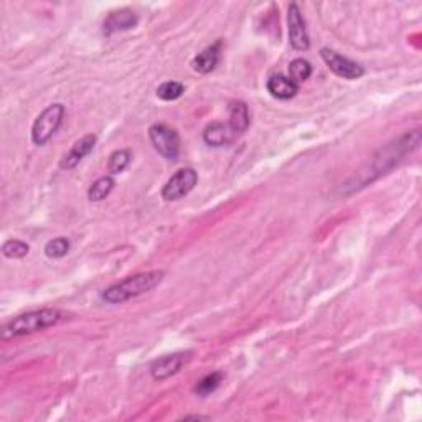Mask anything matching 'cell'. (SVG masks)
Segmentation results:
<instances>
[{
    "mask_svg": "<svg viewBox=\"0 0 422 422\" xmlns=\"http://www.w3.org/2000/svg\"><path fill=\"white\" fill-rule=\"evenodd\" d=\"M233 131L223 122H211L203 131V140L210 147H223L231 142Z\"/></svg>",
    "mask_w": 422,
    "mask_h": 422,
    "instance_id": "cell-13",
    "label": "cell"
},
{
    "mask_svg": "<svg viewBox=\"0 0 422 422\" xmlns=\"http://www.w3.org/2000/svg\"><path fill=\"white\" fill-rule=\"evenodd\" d=\"M63 117H65V107L61 104L48 106L40 116L37 117L32 127V140L35 145H45L56 131L60 129Z\"/></svg>",
    "mask_w": 422,
    "mask_h": 422,
    "instance_id": "cell-3",
    "label": "cell"
},
{
    "mask_svg": "<svg viewBox=\"0 0 422 422\" xmlns=\"http://www.w3.org/2000/svg\"><path fill=\"white\" fill-rule=\"evenodd\" d=\"M164 279V271H149L134 274V276L126 277L124 281L112 284L102 292V299L107 303H122L131 301V299L139 297L142 294L150 292L152 289L159 286Z\"/></svg>",
    "mask_w": 422,
    "mask_h": 422,
    "instance_id": "cell-1",
    "label": "cell"
},
{
    "mask_svg": "<svg viewBox=\"0 0 422 422\" xmlns=\"http://www.w3.org/2000/svg\"><path fill=\"white\" fill-rule=\"evenodd\" d=\"M289 22V42L294 50L306 52L311 48V40H308V33L306 28V20L302 18V13L299 11L297 4H291L287 13Z\"/></svg>",
    "mask_w": 422,
    "mask_h": 422,
    "instance_id": "cell-7",
    "label": "cell"
},
{
    "mask_svg": "<svg viewBox=\"0 0 422 422\" xmlns=\"http://www.w3.org/2000/svg\"><path fill=\"white\" fill-rule=\"evenodd\" d=\"M249 122H251V117H249V109L246 102L243 101H234L229 106V129L233 131V134H243V132L248 131Z\"/></svg>",
    "mask_w": 422,
    "mask_h": 422,
    "instance_id": "cell-14",
    "label": "cell"
},
{
    "mask_svg": "<svg viewBox=\"0 0 422 422\" xmlns=\"http://www.w3.org/2000/svg\"><path fill=\"white\" fill-rule=\"evenodd\" d=\"M185 86L179 81H167L157 88V96L164 101H175L183 95Z\"/></svg>",
    "mask_w": 422,
    "mask_h": 422,
    "instance_id": "cell-20",
    "label": "cell"
},
{
    "mask_svg": "<svg viewBox=\"0 0 422 422\" xmlns=\"http://www.w3.org/2000/svg\"><path fill=\"white\" fill-rule=\"evenodd\" d=\"M222 381H223L222 373H211V375H206L203 380H200L198 382H196L193 391L198 396H208L215 390H217L219 385H222Z\"/></svg>",
    "mask_w": 422,
    "mask_h": 422,
    "instance_id": "cell-17",
    "label": "cell"
},
{
    "mask_svg": "<svg viewBox=\"0 0 422 422\" xmlns=\"http://www.w3.org/2000/svg\"><path fill=\"white\" fill-rule=\"evenodd\" d=\"M96 140H97V137L95 134H88L85 137H81V139L71 147L70 152L63 155V159L60 162L61 169H65V170L75 169V167L80 164V162L85 159V157L90 154L92 149H95Z\"/></svg>",
    "mask_w": 422,
    "mask_h": 422,
    "instance_id": "cell-9",
    "label": "cell"
},
{
    "mask_svg": "<svg viewBox=\"0 0 422 422\" xmlns=\"http://www.w3.org/2000/svg\"><path fill=\"white\" fill-rule=\"evenodd\" d=\"M219 58H222V42L213 43V45L206 47L203 52H200L198 55L193 58L191 61V66L196 73H201V75H208L218 66Z\"/></svg>",
    "mask_w": 422,
    "mask_h": 422,
    "instance_id": "cell-11",
    "label": "cell"
},
{
    "mask_svg": "<svg viewBox=\"0 0 422 422\" xmlns=\"http://www.w3.org/2000/svg\"><path fill=\"white\" fill-rule=\"evenodd\" d=\"M320 55L323 61L327 63V66L343 80H358V78L365 75V70H363L361 65H358L356 61L350 60V58L338 55L337 52L330 50V48H322Z\"/></svg>",
    "mask_w": 422,
    "mask_h": 422,
    "instance_id": "cell-6",
    "label": "cell"
},
{
    "mask_svg": "<svg viewBox=\"0 0 422 422\" xmlns=\"http://www.w3.org/2000/svg\"><path fill=\"white\" fill-rule=\"evenodd\" d=\"M70 251V241L66 238H55L47 243L45 254L50 259H60Z\"/></svg>",
    "mask_w": 422,
    "mask_h": 422,
    "instance_id": "cell-21",
    "label": "cell"
},
{
    "mask_svg": "<svg viewBox=\"0 0 422 422\" xmlns=\"http://www.w3.org/2000/svg\"><path fill=\"white\" fill-rule=\"evenodd\" d=\"M139 22V18L129 8H121V11L111 12L109 16L106 17L104 23H102V32L106 35H112L116 32H124V30H131L134 28Z\"/></svg>",
    "mask_w": 422,
    "mask_h": 422,
    "instance_id": "cell-10",
    "label": "cell"
},
{
    "mask_svg": "<svg viewBox=\"0 0 422 422\" xmlns=\"http://www.w3.org/2000/svg\"><path fill=\"white\" fill-rule=\"evenodd\" d=\"M311 76H312V65L307 60L297 58V60L291 61V65H289V78H291L296 85H301V83L307 81Z\"/></svg>",
    "mask_w": 422,
    "mask_h": 422,
    "instance_id": "cell-16",
    "label": "cell"
},
{
    "mask_svg": "<svg viewBox=\"0 0 422 422\" xmlns=\"http://www.w3.org/2000/svg\"><path fill=\"white\" fill-rule=\"evenodd\" d=\"M149 137L154 149L167 160H176L180 152V137L176 131L165 124H154L149 129Z\"/></svg>",
    "mask_w": 422,
    "mask_h": 422,
    "instance_id": "cell-4",
    "label": "cell"
},
{
    "mask_svg": "<svg viewBox=\"0 0 422 422\" xmlns=\"http://www.w3.org/2000/svg\"><path fill=\"white\" fill-rule=\"evenodd\" d=\"M114 179L112 176H101L97 179L95 183L90 186L88 190V196H90L91 201H101L104 200L106 196H109V193L114 188Z\"/></svg>",
    "mask_w": 422,
    "mask_h": 422,
    "instance_id": "cell-15",
    "label": "cell"
},
{
    "mask_svg": "<svg viewBox=\"0 0 422 422\" xmlns=\"http://www.w3.org/2000/svg\"><path fill=\"white\" fill-rule=\"evenodd\" d=\"M267 91L271 92V96L277 97L281 101L292 100L294 96L299 92V85H296L291 78L282 75H274L267 80Z\"/></svg>",
    "mask_w": 422,
    "mask_h": 422,
    "instance_id": "cell-12",
    "label": "cell"
},
{
    "mask_svg": "<svg viewBox=\"0 0 422 422\" xmlns=\"http://www.w3.org/2000/svg\"><path fill=\"white\" fill-rule=\"evenodd\" d=\"M196 181H198V175H196L193 169H181L175 175H171L169 181L164 185L162 198L167 201L180 200L181 196L188 195L195 188Z\"/></svg>",
    "mask_w": 422,
    "mask_h": 422,
    "instance_id": "cell-5",
    "label": "cell"
},
{
    "mask_svg": "<svg viewBox=\"0 0 422 422\" xmlns=\"http://www.w3.org/2000/svg\"><path fill=\"white\" fill-rule=\"evenodd\" d=\"M131 162V152L126 149L116 150L109 155V162H107V169H109L111 175H117L121 171L126 170V167Z\"/></svg>",
    "mask_w": 422,
    "mask_h": 422,
    "instance_id": "cell-18",
    "label": "cell"
},
{
    "mask_svg": "<svg viewBox=\"0 0 422 422\" xmlns=\"http://www.w3.org/2000/svg\"><path fill=\"white\" fill-rule=\"evenodd\" d=\"M190 419H206L203 416H186L185 421H190Z\"/></svg>",
    "mask_w": 422,
    "mask_h": 422,
    "instance_id": "cell-22",
    "label": "cell"
},
{
    "mask_svg": "<svg viewBox=\"0 0 422 422\" xmlns=\"http://www.w3.org/2000/svg\"><path fill=\"white\" fill-rule=\"evenodd\" d=\"M28 251H30V246L18 239H8L2 246V254L8 259H22L27 256Z\"/></svg>",
    "mask_w": 422,
    "mask_h": 422,
    "instance_id": "cell-19",
    "label": "cell"
},
{
    "mask_svg": "<svg viewBox=\"0 0 422 422\" xmlns=\"http://www.w3.org/2000/svg\"><path fill=\"white\" fill-rule=\"evenodd\" d=\"M190 353H174V355H167L160 360H157L150 368L152 376L154 380L162 381L167 380V378L176 375L181 370V366L188 361Z\"/></svg>",
    "mask_w": 422,
    "mask_h": 422,
    "instance_id": "cell-8",
    "label": "cell"
},
{
    "mask_svg": "<svg viewBox=\"0 0 422 422\" xmlns=\"http://www.w3.org/2000/svg\"><path fill=\"white\" fill-rule=\"evenodd\" d=\"M65 320V313L58 311V308H42V311H33L22 313L11 322L6 323L2 328V338H16L30 335V333L40 332L43 328L53 327L56 323Z\"/></svg>",
    "mask_w": 422,
    "mask_h": 422,
    "instance_id": "cell-2",
    "label": "cell"
}]
</instances>
